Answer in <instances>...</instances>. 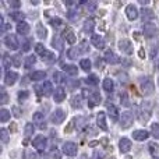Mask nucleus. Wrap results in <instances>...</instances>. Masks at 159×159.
<instances>
[{
    "label": "nucleus",
    "mask_w": 159,
    "mask_h": 159,
    "mask_svg": "<svg viewBox=\"0 0 159 159\" xmlns=\"http://www.w3.org/2000/svg\"><path fill=\"white\" fill-rule=\"evenodd\" d=\"M63 36H64V39H66V41L69 42L70 45H74L75 41H77V38H75V34H74V31H73L71 28H66V30L63 31Z\"/></svg>",
    "instance_id": "4468645a"
},
{
    "label": "nucleus",
    "mask_w": 159,
    "mask_h": 159,
    "mask_svg": "<svg viewBox=\"0 0 159 159\" xmlns=\"http://www.w3.org/2000/svg\"><path fill=\"white\" fill-rule=\"evenodd\" d=\"M55 59H56V56L53 55L52 52H46L43 56H42V60L46 61V63H52V61H55Z\"/></svg>",
    "instance_id": "58836bf2"
},
{
    "label": "nucleus",
    "mask_w": 159,
    "mask_h": 159,
    "mask_svg": "<svg viewBox=\"0 0 159 159\" xmlns=\"http://www.w3.org/2000/svg\"><path fill=\"white\" fill-rule=\"evenodd\" d=\"M113 88H115V82H113L112 78H105L103 80V89L106 92H112Z\"/></svg>",
    "instance_id": "cd10ccee"
},
{
    "label": "nucleus",
    "mask_w": 159,
    "mask_h": 159,
    "mask_svg": "<svg viewBox=\"0 0 159 159\" xmlns=\"http://www.w3.org/2000/svg\"><path fill=\"white\" fill-rule=\"evenodd\" d=\"M96 8H98V3H96V2L91 0V2L87 3V10L89 11V13H93V11H96Z\"/></svg>",
    "instance_id": "37998d69"
},
{
    "label": "nucleus",
    "mask_w": 159,
    "mask_h": 159,
    "mask_svg": "<svg viewBox=\"0 0 159 159\" xmlns=\"http://www.w3.org/2000/svg\"><path fill=\"white\" fill-rule=\"evenodd\" d=\"M96 123L101 127V130L106 131L107 130V124H106V116H105V112H99L98 116H96Z\"/></svg>",
    "instance_id": "412c9836"
},
{
    "label": "nucleus",
    "mask_w": 159,
    "mask_h": 159,
    "mask_svg": "<svg viewBox=\"0 0 159 159\" xmlns=\"http://www.w3.org/2000/svg\"><path fill=\"white\" fill-rule=\"evenodd\" d=\"M93 28H95V21H93L92 18H88L85 20L84 22V31L87 34H92L93 32Z\"/></svg>",
    "instance_id": "a878e982"
},
{
    "label": "nucleus",
    "mask_w": 159,
    "mask_h": 159,
    "mask_svg": "<svg viewBox=\"0 0 159 159\" xmlns=\"http://www.w3.org/2000/svg\"><path fill=\"white\" fill-rule=\"evenodd\" d=\"M52 46L56 48L57 50H61V49H63V45H61V41H60V38H59V36H55V38H53Z\"/></svg>",
    "instance_id": "a19ab883"
},
{
    "label": "nucleus",
    "mask_w": 159,
    "mask_h": 159,
    "mask_svg": "<svg viewBox=\"0 0 159 159\" xmlns=\"http://www.w3.org/2000/svg\"><path fill=\"white\" fill-rule=\"evenodd\" d=\"M120 103L123 105V106H130V102H129V98H127V92H121V95H120Z\"/></svg>",
    "instance_id": "a18cd8bd"
},
{
    "label": "nucleus",
    "mask_w": 159,
    "mask_h": 159,
    "mask_svg": "<svg viewBox=\"0 0 159 159\" xmlns=\"http://www.w3.org/2000/svg\"><path fill=\"white\" fill-rule=\"evenodd\" d=\"M42 88H43V93L46 96H49L50 93H52V91H53V85H52V82L50 81H45L43 85H42Z\"/></svg>",
    "instance_id": "72a5a7b5"
},
{
    "label": "nucleus",
    "mask_w": 159,
    "mask_h": 159,
    "mask_svg": "<svg viewBox=\"0 0 159 159\" xmlns=\"http://www.w3.org/2000/svg\"><path fill=\"white\" fill-rule=\"evenodd\" d=\"M148 137H149V133L147 130H135L133 133V138L135 141H145Z\"/></svg>",
    "instance_id": "aec40b11"
},
{
    "label": "nucleus",
    "mask_w": 159,
    "mask_h": 159,
    "mask_svg": "<svg viewBox=\"0 0 159 159\" xmlns=\"http://www.w3.org/2000/svg\"><path fill=\"white\" fill-rule=\"evenodd\" d=\"M64 119H66V112H64L63 109H56L55 112L52 113V116H50V121H52L53 124L63 123Z\"/></svg>",
    "instance_id": "20e7f679"
},
{
    "label": "nucleus",
    "mask_w": 159,
    "mask_h": 159,
    "mask_svg": "<svg viewBox=\"0 0 159 159\" xmlns=\"http://www.w3.org/2000/svg\"><path fill=\"white\" fill-rule=\"evenodd\" d=\"M36 63V56H28L27 59H25V63H24V69H31V67H34Z\"/></svg>",
    "instance_id": "7c9ffc66"
},
{
    "label": "nucleus",
    "mask_w": 159,
    "mask_h": 159,
    "mask_svg": "<svg viewBox=\"0 0 159 159\" xmlns=\"http://www.w3.org/2000/svg\"><path fill=\"white\" fill-rule=\"evenodd\" d=\"M126 16L129 20H135L138 17V8L134 4H129L126 7Z\"/></svg>",
    "instance_id": "dca6fc26"
},
{
    "label": "nucleus",
    "mask_w": 159,
    "mask_h": 159,
    "mask_svg": "<svg viewBox=\"0 0 159 159\" xmlns=\"http://www.w3.org/2000/svg\"><path fill=\"white\" fill-rule=\"evenodd\" d=\"M67 18H69L70 20V21H73V22H74V21H77V20L80 18V14L77 13V11H69V13H67Z\"/></svg>",
    "instance_id": "c03bdc74"
},
{
    "label": "nucleus",
    "mask_w": 159,
    "mask_h": 159,
    "mask_svg": "<svg viewBox=\"0 0 159 159\" xmlns=\"http://www.w3.org/2000/svg\"><path fill=\"white\" fill-rule=\"evenodd\" d=\"M35 52L38 53V55H42V56H43L45 53H46V50H45V45L36 43V45H35Z\"/></svg>",
    "instance_id": "49530a36"
},
{
    "label": "nucleus",
    "mask_w": 159,
    "mask_h": 159,
    "mask_svg": "<svg viewBox=\"0 0 159 159\" xmlns=\"http://www.w3.org/2000/svg\"><path fill=\"white\" fill-rule=\"evenodd\" d=\"M8 102V95H7V92H6V89L4 88H0V103L2 105H6Z\"/></svg>",
    "instance_id": "e433bc0d"
},
{
    "label": "nucleus",
    "mask_w": 159,
    "mask_h": 159,
    "mask_svg": "<svg viewBox=\"0 0 159 159\" xmlns=\"http://www.w3.org/2000/svg\"><path fill=\"white\" fill-rule=\"evenodd\" d=\"M105 60H106L109 64H117V63H120V57H119V56L116 55L113 50H106V53H105Z\"/></svg>",
    "instance_id": "ddd939ff"
},
{
    "label": "nucleus",
    "mask_w": 159,
    "mask_h": 159,
    "mask_svg": "<svg viewBox=\"0 0 159 159\" xmlns=\"http://www.w3.org/2000/svg\"><path fill=\"white\" fill-rule=\"evenodd\" d=\"M133 120H134V116H133L131 112H123L120 117V126L121 129H129L133 124Z\"/></svg>",
    "instance_id": "39448f33"
},
{
    "label": "nucleus",
    "mask_w": 159,
    "mask_h": 159,
    "mask_svg": "<svg viewBox=\"0 0 159 159\" xmlns=\"http://www.w3.org/2000/svg\"><path fill=\"white\" fill-rule=\"evenodd\" d=\"M119 149H120V152H123V154L129 152L130 149H131V141H130L129 138H121V140L119 141Z\"/></svg>",
    "instance_id": "a211bd4d"
},
{
    "label": "nucleus",
    "mask_w": 159,
    "mask_h": 159,
    "mask_svg": "<svg viewBox=\"0 0 159 159\" xmlns=\"http://www.w3.org/2000/svg\"><path fill=\"white\" fill-rule=\"evenodd\" d=\"M45 78H46V73L41 71V70H39V71H34L32 74H31V80H32V81H41V80H45Z\"/></svg>",
    "instance_id": "c756f323"
},
{
    "label": "nucleus",
    "mask_w": 159,
    "mask_h": 159,
    "mask_svg": "<svg viewBox=\"0 0 159 159\" xmlns=\"http://www.w3.org/2000/svg\"><path fill=\"white\" fill-rule=\"evenodd\" d=\"M140 3H141V4H144V6H147V4H148V0H140Z\"/></svg>",
    "instance_id": "680f3d73"
},
{
    "label": "nucleus",
    "mask_w": 159,
    "mask_h": 159,
    "mask_svg": "<svg viewBox=\"0 0 159 159\" xmlns=\"http://www.w3.org/2000/svg\"><path fill=\"white\" fill-rule=\"evenodd\" d=\"M34 131H35V127H34V124H32V123H27V124H25V127H24L25 137H27V138H30L31 135L34 134Z\"/></svg>",
    "instance_id": "473e14b6"
},
{
    "label": "nucleus",
    "mask_w": 159,
    "mask_h": 159,
    "mask_svg": "<svg viewBox=\"0 0 159 159\" xmlns=\"http://www.w3.org/2000/svg\"><path fill=\"white\" fill-rule=\"evenodd\" d=\"M151 133L157 140H159V123H152L151 126Z\"/></svg>",
    "instance_id": "79ce46f5"
},
{
    "label": "nucleus",
    "mask_w": 159,
    "mask_h": 159,
    "mask_svg": "<svg viewBox=\"0 0 159 159\" xmlns=\"http://www.w3.org/2000/svg\"><path fill=\"white\" fill-rule=\"evenodd\" d=\"M8 119H10V112H8L7 109L0 110V121H2V123H6Z\"/></svg>",
    "instance_id": "4c0bfd02"
},
{
    "label": "nucleus",
    "mask_w": 159,
    "mask_h": 159,
    "mask_svg": "<svg viewBox=\"0 0 159 159\" xmlns=\"http://www.w3.org/2000/svg\"><path fill=\"white\" fill-rule=\"evenodd\" d=\"M63 152L67 157H75L77 155V145L71 141H67L63 144Z\"/></svg>",
    "instance_id": "1a4fd4ad"
},
{
    "label": "nucleus",
    "mask_w": 159,
    "mask_h": 159,
    "mask_svg": "<svg viewBox=\"0 0 159 159\" xmlns=\"http://www.w3.org/2000/svg\"><path fill=\"white\" fill-rule=\"evenodd\" d=\"M2 61H3V67L4 69H8V67H11V64H13V60H11V57L8 55H3V57H2Z\"/></svg>",
    "instance_id": "c9c22d12"
},
{
    "label": "nucleus",
    "mask_w": 159,
    "mask_h": 159,
    "mask_svg": "<svg viewBox=\"0 0 159 159\" xmlns=\"http://www.w3.org/2000/svg\"><path fill=\"white\" fill-rule=\"evenodd\" d=\"M91 43H92L96 49H103L105 48L103 38H102L101 35H98V34H92V36H91Z\"/></svg>",
    "instance_id": "f8f14e48"
},
{
    "label": "nucleus",
    "mask_w": 159,
    "mask_h": 159,
    "mask_svg": "<svg viewBox=\"0 0 159 159\" xmlns=\"http://www.w3.org/2000/svg\"><path fill=\"white\" fill-rule=\"evenodd\" d=\"M30 25L27 24V22H21V24L17 25V32L20 34V35H28L30 34Z\"/></svg>",
    "instance_id": "393cba45"
},
{
    "label": "nucleus",
    "mask_w": 159,
    "mask_h": 159,
    "mask_svg": "<svg viewBox=\"0 0 159 159\" xmlns=\"http://www.w3.org/2000/svg\"><path fill=\"white\" fill-rule=\"evenodd\" d=\"M8 4H10V7H13V8H18L20 6H21V3H20L18 0H11V2H8Z\"/></svg>",
    "instance_id": "13d9d810"
},
{
    "label": "nucleus",
    "mask_w": 159,
    "mask_h": 159,
    "mask_svg": "<svg viewBox=\"0 0 159 159\" xmlns=\"http://www.w3.org/2000/svg\"><path fill=\"white\" fill-rule=\"evenodd\" d=\"M80 49H81V52H89V46H88V42L87 41H82L81 42V46H80Z\"/></svg>",
    "instance_id": "864d4df0"
},
{
    "label": "nucleus",
    "mask_w": 159,
    "mask_h": 159,
    "mask_svg": "<svg viewBox=\"0 0 159 159\" xmlns=\"http://www.w3.org/2000/svg\"><path fill=\"white\" fill-rule=\"evenodd\" d=\"M80 53H81V49H80V48L73 46V48H70V49L67 50V57L71 59V60H75V59L80 56Z\"/></svg>",
    "instance_id": "b1692460"
},
{
    "label": "nucleus",
    "mask_w": 159,
    "mask_h": 159,
    "mask_svg": "<svg viewBox=\"0 0 159 159\" xmlns=\"http://www.w3.org/2000/svg\"><path fill=\"white\" fill-rule=\"evenodd\" d=\"M35 89H36V93H39V95H41V93H43V91H41V89H43V88L39 87V85H36Z\"/></svg>",
    "instance_id": "052dcab7"
},
{
    "label": "nucleus",
    "mask_w": 159,
    "mask_h": 159,
    "mask_svg": "<svg viewBox=\"0 0 159 159\" xmlns=\"http://www.w3.org/2000/svg\"><path fill=\"white\" fill-rule=\"evenodd\" d=\"M119 49L126 55H131L133 53V45L129 39H120L119 41Z\"/></svg>",
    "instance_id": "9d476101"
},
{
    "label": "nucleus",
    "mask_w": 159,
    "mask_h": 159,
    "mask_svg": "<svg viewBox=\"0 0 159 159\" xmlns=\"http://www.w3.org/2000/svg\"><path fill=\"white\" fill-rule=\"evenodd\" d=\"M53 81L57 82V84H61V82H64V75L60 71H55L53 73Z\"/></svg>",
    "instance_id": "ea45409f"
},
{
    "label": "nucleus",
    "mask_w": 159,
    "mask_h": 159,
    "mask_svg": "<svg viewBox=\"0 0 159 159\" xmlns=\"http://www.w3.org/2000/svg\"><path fill=\"white\" fill-rule=\"evenodd\" d=\"M64 71L70 75H77L78 74V67L74 66V64H66V66H64Z\"/></svg>",
    "instance_id": "c85d7f7f"
},
{
    "label": "nucleus",
    "mask_w": 159,
    "mask_h": 159,
    "mask_svg": "<svg viewBox=\"0 0 159 159\" xmlns=\"http://www.w3.org/2000/svg\"><path fill=\"white\" fill-rule=\"evenodd\" d=\"M140 88L144 95L149 96L155 92V84L149 77H141L140 78Z\"/></svg>",
    "instance_id": "f257e3e1"
},
{
    "label": "nucleus",
    "mask_w": 159,
    "mask_h": 159,
    "mask_svg": "<svg viewBox=\"0 0 159 159\" xmlns=\"http://www.w3.org/2000/svg\"><path fill=\"white\" fill-rule=\"evenodd\" d=\"M10 17H11V20H13V21L21 24V22H24L25 14L22 13V11H13V13H10Z\"/></svg>",
    "instance_id": "5701e85b"
},
{
    "label": "nucleus",
    "mask_w": 159,
    "mask_h": 159,
    "mask_svg": "<svg viewBox=\"0 0 159 159\" xmlns=\"http://www.w3.org/2000/svg\"><path fill=\"white\" fill-rule=\"evenodd\" d=\"M36 36H38L39 39H45L48 36V31H46V28L43 27V24L36 25Z\"/></svg>",
    "instance_id": "bb28decb"
},
{
    "label": "nucleus",
    "mask_w": 159,
    "mask_h": 159,
    "mask_svg": "<svg viewBox=\"0 0 159 159\" xmlns=\"http://www.w3.org/2000/svg\"><path fill=\"white\" fill-rule=\"evenodd\" d=\"M141 18H143L144 22L148 24V21H151V20L155 18V13L151 10V8H143V10H141Z\"/></svg>",
    "instance_id": "f3484780"
},
{
    "label": "nucleus",
    "mask_w": 159,
    "mask_h": 159,
    "mask_svg": "<svg viewBox=\"0 0 159 159\" xmlns=\"http://www.w3.org/2000/svg\"><path fill=\"white\" fill-rule=\"evenodd\" d=\"M17 78H18V74H17L16 71H10V70H8L4 75V84L6 85H14L17 81Z\"/></svg>",
    "instance_id": "2eb2a0df"
},
{
    "label": "nucleus",
    "mask_w": 159,
    "mask_h": 159,
    "mask_svg": "<svg viewBox=\"0 0 159 159\" xmlns=\"http://www.w3.org/2000/svg\"><path fill=\"white\" fill-rule=\"evenodd\" d=\"M53 98H55V101L57 102V103H61V102L66 99V89H64L63 87H59L56 88L55 91V95H53Z\"/></svg>",
    "instance_id": "6ab92c4d"
},
{
    "label": "nucleus",
    "mask_w": 159,
    "mask_h": 159,
    "mask_svg": "<svg viewBox=\"0 0 159 159\" xmlns=\"http://www.w3.org/2000/svg\"><path fill=\"white\" fill-rule=\"evenodd\" d=\"M157 117H158V119H159V106H158V107H157Z\"/></svg>",
    "instance_id": "e2e57ef3"
},
{
    "label": "nucleus",
    "mask_w": 159,
    "mask_h": 159,
    "mask_svg": "<svg viewBox=\"0 0 159 159\" xmlns=\"http://www.w3.org/2000/svg\"><path fill=\"white\" fill-rule=\"evenodd\" d=\"M46 138L43 137V135H36L35 138H34V147H35L36 149H38L39 152H42V151H45V148H46Z\"/></svg>",
    "instance_id": "9b49d317"
},
{
    "label": "nucleus",
    "mask_w": 159,
    "mask_h": 159,
    "mask_svg": "<svg viewBox=\"0 0 159 159\" xmlns=\"http://www.w3.org/2000/svg\"><path fill=\"white\" fill-rule=\"evenodd\" d=\"M158 85H159V80H158Z\"/></svg>",
    "instance_id": "0e129e2a"
},
{
    "label": "nucleus",
    "mask_w": 159,
    "mask_h": 159,
    "mask_svg": "<svg viewBox=\"0 0 159 159\" xmlns=\"http://www.w3.org/2000/svg\"><path fill=\"white\" fill-rule=\"evenodd\" d=\"M0 138H2L3 143H8V131L6 129H2L0 130Z\"/></svg>",
    "instance_id": "de8ad7c7"
},
{
    "label": "nucleus",
    "mask_w": 159,
    "mask_h": 159,
    "mask_svg": "<svg viewBox=\"0 0 159 159\" xmlns=\"http://www.w3.org/2000/svg\"><path fill=\"white\" fill-rule=\"evenodd\" d=\"M71 105L73 107H81V96H74L71 99Z\"/></svg>",
    "instance_id": "09e8293b"
},
{
    "label": "nucleus",
    "mask_w": 159,
    "mask_h": 159,
    "mask_svg": "<svg viewBox=\"0 0 159 159\" xmlns=\"http://www.w3.org/2000/svg\"><path fill=\"white\" fill-rule=\"evenodd\" d=\"M50 25H53V27H60L61 25V18H59V17L50 18Z\"/></svg>",
    "instance_id": "8fccbe9b"
},
{
    "label": "nucleus",
    "mask_w": 159,
    "mask_h": 159,
    "mask_svg": "<svg viewBox=\"0 0 159 159\" xmlns=\"http://www.w3.org/2000/svg\"><path fill=\"white\" fill-rule=\"evenodd\" d=\"M28 95H30V93H28V91H21V92L18 93V99L22 102V101H25V99L28 98Z\"/></svg>",
    "instance_id": "5fc2aeb1"
},
{
    "label": "nucleus",
    "mask_w": 159,
    "mask_h": 159,
    "mask_svg": "<svg viewBox=\"0 0 159 159\" xmlns=\"http://www.w3.org/2000/svg\"><path fill=\"white\" fill-rule=\"evenodd\" d=\"M11 109H13V113H14V116H16V117H20V116H21V113H20V109L17 106H13Z\"/></svg>",
    "instance_id": "bf43d9fd"
},
{
    "label": "nucleus",
    "mask_w": 159,
    "mask_h": 159,
    "mask_svg": "<svg viewBox=\"0 0 159 159\" xmlns=\"http://www.w3.org/2000/svg\"><path fill=\"white\" fill-rule=\"evenodd\" d=\"M4 45L10 50H17L20 48V43H18V41H17V36L14 35V34H8V35H6Z\"/></svg>",
    "instance_id": "7ed1b4c3"
},
{
    "label": "nucleus",
    "mask_w": 159,
    "mask_h": 159,
    "mask_svg": "<svg viewBox=\"0 0 159 159\" xmlns=\"http://www.w3.org/2000/svg\"><path fill=\"white\" fill-rule=\"evenodd\" d=\"M107 112H109V117L112 119V121H117L119 120V110L115 105H107Z\"/></svg>",
    "instance_id": "4be33fe9"
},
{
    "label": "nucleus",
    "mask_w": 159,
    "mask_h": 159,
    "mask_svg": "<svg viewBox=\"0 0 159 159\" xmlns=\"http://www.w3.org/2000/svg\"><path fill=\"white\" fill-rule=\"evenodd\" d=\"M32 120H34V123H35L41 130L46 129V120H45V115L42 112H35V113H34V115H32Z\"/></svg>",
    "instance_id": "423d86ee"
},
{
    "label": "nucleus",
    "mask_w": 159,
    "mask_h": 159,
    "mask_svg": "<svg viewBox=\"0 0 159 159\" xmlns=\"http://www.w3.org/2000/svg\"><path fill=\"white\" fill-rule=\"evenodd\" d=\"M135 110H137L138 116H140V113L143 112V117H141V120H148L149 116H151V103H149V102H144L143 106H141V109L135 107Z\"/></svg>",
    "instance_id": "0eeeda50"
},
{
    "label": "nucleus",
    "mask_w": 159,
    "mask_h": 159,
    "mask_svg": "<svg viewBox=\"0 0 159 159\" xmlns=\"http://www.w3.org/2000/svg\"><path fill=\"white\" fill-rule=\"evenodd\" d=\"M13 64L16 67H20L21 66V55H14L13 57Z\"/></svg>",
    "instance_id": "3c124183"
},
{
    "label": "nucleus",
    "mask_w": 159,
    "mask_h": 159,
    "mask_svg": "<svg viewBox=\"0 0 159 159\" xmlns=\"http://www.w3.org/2000/svg\"><path fill=\"white\" fill-rule=\"evenodd\" d=\"M80 67H81L84 71H89L91 67H92V64H91L89 59H82V60L80 61Z\"/></svg>",
    "instance_id": "f704fd0d"
},
{
    "label": "nucleus",
    "mask_w": 159,
    "mask_h": 159,
    "mask_svg": "<svg viewBox=\"0 0 159 159\" xmlns=\"http://www.w3.org/2000/svg\"><path fill=\"white\" fill-rule=\"evenodd\" d=\"M154 159H159V158H154Z\"/></svg>",
    "instance_id": "69168bd1"
},
{
    "label": "nucleus",
    "mask_w": 159,
    "mask_h": 159,
    "mask_svg": "<svg viewBox=\"0 0 159 159\" xmlns=\"http://www.w3.org/2000/svg\"><path fill=\"white\" fill-rule=\"evenodd\" d=\"M24 159H35V154L32 151H30V149H27L24 154Z\"/></svg>",
    "instance_id": "6e6d98bb"
},
{
    "label": "nucleus",
    "mask_w": 159,
    "mask_h": 159,
    "mask_svg": "<svg viewBox=\"0 0 159 159\" xmlns=\"http://www.w3.org/2000/svg\"><path fill=\"white\" fill-rule=\"evenodd\" d=\"M159 34V28L152 22H148V24L144 25V36L145 38H155Z\"/></svg>",
    "instance_id": "f03ea898"
},
{
    "label": "nucleus",
    "mask_w": 159,
    "mask_h": 159,
    "mask_svg": "<svg viewBox=\"0 0 159 159\" xmlns=\"http://www.w3.org/2000/svg\"><path fill=\"white\" fill-rule=\"evenodd\" d=\"M101 101H102V96L98 91L89 92V95H88V106L89 107H93V106H96V105H99Z\"/></svg>",
    "instance_id": "6e6552de"
},
{
    "label": "nucleus",
    "mask_w": 159,
    "mask_h": 159,
    "mask_svg": "<svg viewBox=\"0 0 159 159\" xmlns=\"http://www.w3.org/2000/svg\"><path fill=\"white\" fill-rule=\"evenodd\" d=\"M85 82L88 85H98L99 84V78L96 74H89L87 78H85Z\"/></svg>",
    "instance_id": "2f4dec72"
},
{
    "label": "nucleus",
    "mask_w": 159,
    "mask_h": 159,
    "mask_svg": "<svg viewBox=\"0 0 159 159\" xmlns=\"http://www.w3.org/2000/svg\"><path fill=\"white\" fill-rule=\"evenodd\" d=\"M149 151H151V154L152 155H155L158 152V147H157V144L155 143H151L149 144Z\"/></svg>",
    "instance_id": "4d7b16f0"
},
{
    "label": "nucleus",
    "mask_w": 159,
    "mask_h": 159,
    "mask_svg": "<svg viewBox=\"0 0 159 159\" xmlns=\"http://www.w3.org/2000/svg\"><path fill=\"white\" fill-rule=\"evenodd\" d=\"M31 39H27L25 42H22V52H28L31 49Z\"/></svg>",
    "instance_id": "603ef678"
}]
</instances>
